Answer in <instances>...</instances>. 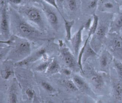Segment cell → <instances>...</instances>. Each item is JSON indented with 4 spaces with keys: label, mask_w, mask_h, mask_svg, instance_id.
Listing matches in <instances>:
<instances>
[{
    "label": "cell",
    "mask_w": 122,
    "mask_h": 103,
    "mask_svg": "<svg viewBox=\"0 0 122 103\" xmlns=\"http://www.w3.org/2000/svg\"><path fill=\"white\" fill-rule=\"evenodd\" d=\"M45 54H46V50L45 48L41 47L32 53H31L28 57L23 60L14 63V66H22L33 63L38 60L42 58Z\"/></svg>",
    "instance_id": "obj_13"
},
{
    "label": "cell",
    "mask_w": 122,
    "mask_h": 103,
    "mask_svg": "<svg viewBox=\"0 0 122 103\" xmlns=\"http://www.w3.org/2000/svg\"><path fill=\"white\" fill-rule=\"evenodd\" d=\"M1 0H0V1H1Z\"/></svg>",
    "instance_id": "obj_42"
},
{
    "label": "cell",
    "mask_w": 122,
    "mask_h": 103,
    "mask_svg": "<svg viewBox=\"0 0 122 103\" xmlns=\"http://www.w3.org/2000/svg\"><path fill=\"white\" fill-rule=\"evenodd\" d=\"M41 85L43 89L49 94L52 95L57 92L55 88L49 82L42 80L41 82Z\"/></svg>",
    "instance_id": "obj_22"
},
{
    "label": "cell",
    "mask_w": 122,
    "mask_h": 103,
    "mask_svg": "<svg viewBox=\"0 0 122 103\" xmlns=\"http://www.w3.org/2000/svg\"><path fill=\"white\" fill-rule=\"evenodd\" d=\"M41 2L43 12L47 21L53 29L55 30H58L59 26V21L56 13L45 2Z\"/></svg>",
    "instance_id": "obj_12"
},
{
    "label": "cell",
    "mask_w": 122,
    "mask_h": 103,
    "mask_svg": "<svg viewBox=\"0 0 122 103\" xmlns=\"http://www.w3.org/2000/svg\"><path fill=\"white\" fill-rule=\"evenodd\" d=\"M10 50L7 55V59L14 63L19 62L28 57L31 53L30 42L24 38L13 35L7 40Z\"/></svg>",
    "instance_id": "obj_3"
},
{
    "label": "cell",
    "mask_w": 122,
    "mask_h": 103,
    "mask_svg": "<svg viewBox=\"0 0 122 103\" xmlns=\"http://www.w3.org/2000/svg\"><path fill=\"white\" fill-rule=\"evenodd\" d=\"M120 6L115 0H99L97 11L115 14L120 10Z\"/></svg>",
    "instance_id": "obj_9"
},
{
    "label": "cell",
    "mask_w": 122,
    "mask_h": 103,
    "mask_svg": "<svg viewBox=\"0 0 122 103\" xmlns=\"http://www.w3.org/2000/svg\"><path fill=\"white\" fill-rule=\"evenodd\" d=\"M19 13L24 18L33 23L40 30L46 28L44 14L41 10L34 6H24L19 9Z\"/></svg>",
    "instance_id": "obj_4"
},
{
    "label": "cell",
    "mask_w": 122,
    "mask_h": 103,
    "mask_svg": "<svg viewBox=\"0 0 122 103\" xmlns=\"http://www.w3.org/2000/svg\"><path fill=\"white\" fill-rule=\"evenodd\" d=\"M98 23L95 32L91 37L90 44L92 47L98 54L104 47L106 37L109 33L113 14L96 11Z\"/></svg>",
    "instance_id": "obj_2"
},
{
    "label": "cell",
    "mask_w": 122,
    "mask_h": 103,
    "mask_svg": "<svg viewBox=\"0 0 122 103\" xmlns=\"http://www.w3.org/2000/svg\"><path fill=\"white\" fill-rule=\"evenodd\" d=\"M67 6L71 12H76L79 9L78 0H66Z\"/></svg>",
    "instance_id": "obj_23"
},
{
    "label": "cell",
    "mask_w": 122,
    "mask_h": 103,
    "mask_svg": "<svg viewBox=\"0 0 122 103\" xmlns=\"http://www.w3.org/2000/svg\"><path fill=\"white\" fill-rule=\"evenodd\" d=\"M5 44H4L3 42H2V41H0V49L3 46V45H4Z\"/></svg>",
    "instance_id": "obj_33"
},
{
    "label": "cell",
    "mask_w": 122,
    "mask_h": 103,
    "mask_svg": "<svg viewBox=\"0 0 122 103\" xmlns=\"http://www.w3.org/2000/svg\"><path fill=\"white\" fill-rule=\"evenodd\" d=\"M110 70L114 72L116 77L122 81V62L120 60L114 57Z\"/></svg>",
    "instance_id": "obj_17"
},
{
    "label": "cell",
    "mask_w": 122,
    "mask_h": 103,
    "mask_svg": "<svg viewBox=\"0 0 122 103\" xmlns=\"http://www.w3.org/2000/svg\"><path fill=\"white\" fill-rule=\"evenodd\" d=\"M122 28V8L119 11L113 15L109 32L120 33Z\"/></svg>",
    "instance_id": "obj_15"
},
{
    "label": "cell",
    "mask_w": 122,
    "mask_h": 103,
    "mask_svg": "<svg viewBox=\"0 0 122 103\" xmlns=\"http://www.w3.org/2000/svg\"><path fill=\"white\" fill-rule=\"evenodd\" d=\"M104 47L114 58L119 59L122 56V37L120 33L109 32L106 37Z\"/></svg>",
    "instance_id": "obj_5"
},
{
    "label": "cell",
    "mask_w": 122,
    "mask_h": 103,
    "mask_svg": "<svg viewBox=\"0 0 122 103\" xmlns=\"http://www.w3.org/2000/svg\"><path fill=\"white\" fill-rule=\"evenodd\" d=\"M45 2H47L48 4H49L50 5H51L52 6H53V7H54L55 8H56L60 12V14L61 15V16H62L61 14V12H60L59 10V8L58 7V6L57 5L56 2V0H44Z\"/></svg>",
    "instance_id": "obj_27"
},
{
    "label": "cell",
    "mask_w": 122,
    "mask_h": 103,
    "mask_svg": "<svg viewBox=\"0 0 122 103\" xmlns=\"http://www.w3.org/2000/svg\"><path fill=\"white\" fill-rule=\"evenodd\" d=\"M0 31L5 39L8 40L10 38V18L5 7L1 10L0 14Z\"/></svg>",
    "instance_id": "obj_10"
},
{
    "label": "cell",
    "mask_w": 122,
    "mask_h": 103,
    "mask_svg": "<svg viewBox=\"0 0 122 103\" xmlns=\"http://www.w3.org/2000/svg\"><path fill=\"white\" fill-rule=\"evenodd\" d=\"M119 5L120 8H122V0H115Z\"/></svg>",
    "instance_id": "obj_32"
},
{
    "label": "cell",
    "mask_w": 122,
    "mask_h": 103,
    "mask_svg": "<svg viewBox=\"0 0 122 103\" xmlns=\"http://www.w3.org/2000/svg\"><path fill=\"white\" fill-rule=\"evenodd\" d=\"M71 76V79L74 82L79 92L89 95H95L94 91L88 81H86L83 77L77 74H72Z\"/></svg>",
    "instance_id": "obj_11"
},
{
    "label": "cell",
    "mask_w": 122,
    "mask_h": 103,
    "mask_svg": "<svg viewBox=\"0 0 122 103\" xmlns=\"http://www.w3.org/2000/svg\"><path fill=\"white\" fill-rule=\"evenodd\" d=\"M96 103H103V102L102 100H98L97 101Z\"/></svg>",
    "instance_id": "obj_35"
},
{
    "label": "cell",
    "mask_w": 122,
    "mask_h": 103,
    "mask_svg": "<svg viewBox=\"0 0 122 103\" xmlns=\"http://www.w3.org/2000/svg\"><path fill=\"white\" fill-rule=\"evenodd\" d=\"M10 1L15 4H19L21 2V0H10Z\"/></svg>",
    "instance_id": "obj_31"
},
{
    "label": "cell",
    "mask_w": 122,
    "mask_h": 103,
    "mask_svg": "<svg viewBox=\"0 0 122 103\" xmlns=\"http://www.w3.org/2000/svg\"></svg>",
    "instance_id": "obj_43"
},
{
    "label": "cell",
    "mask_w": 122,
    "mask_h": 103,
    "mask_svg": "<svg viewBox=\"0 0 122 103\" xmlns=\"http://www.w3.org/2000/svg\"><path fill=\"white\" fill-rule=\"evenodd\" d=\"M10 50V47L1 48L0 49V62L3 60L6 56H7Z\"/></svg>",
    "instance_id": "obj_25"
},
{
    "label": "cell",
    "mask_w": 122,
    "mask_h": 103,
    "mask_svg": "<svg viewBox=\"0 0 122 103\" xmlns=\"http://www.w3.org/2000/svg\"><path fill=\"white\" fill-rule=\"evenodd\" d=\"M0 88H1V83H0Z\"/></svg>",
    "instance_id": "obj_38"
},
{
    "label": "cell",
    "mask_w": 122,
    "mask_h": 103,
    "mask_svg": "<svg viewBox=\"0 0 122 103\" xmlns=\"http://www.w3.org/2000/svg\"><path fill=\"white\" fill-rule=\"evenodd\" d=\"M61 85L69 92L76 93L79 92L73 80L71 79H63L61 80Z\"/></svg>",
    "instance_id": "obj_21"
},
{
    "label": "cell",
    "mask_w": 122,
    "mask_h": 103,
    "mask_svg": "<svg viewBox=\"0 0 122 103\" xmlns=\"http://www.w3.org/2000/svg\"><path fill=\"white\" fill-rule=\"evenodd\" d=\"M31 103H44L43 100L35 94Z\"/></svg>",
    "instance_id": "obj_28"
},
{
    "label": "cell",
    "mask_w": 122,
    "mask_h": 103,
    "mask_svg": "<svg viewBox=\"0 0 122 103\" xmlns=\"http://www.w3.org/2000/svg\"><path fill=\"white\" fill-rule=\"evenodd\" d=\"M50 61H49V60H44L36 66L35 70L39 72H46L50 63Z\"/></svg>",
    "instance_id": "obj_24"
},
{
    "label": "cell",
    "mask_w": 122,
    "mask_h": 103,
    "mask_svg": "<svg viewBox=\"0 0 122 103\" xmlns=\"http://www.w3.org/2000/svg\"><path fill=\"white\" fill-rule=\"evenodd\" d=\"M61 72L62 73V74H63L64 75L66 76H70V75H72V70H71V69L68 67L64 68L62 70L61 69Z\"/></svg>",
    "instance_id": "obj_26"
},
{
    "label": "cell",
    "mask_w": 122,
    "mask_h": 103,
    "mask_svg": "<svg viewBox=\"0 0 122 103\" xmlns=\"http://www.w3.org/2000/svg\"><path fill=\"white\" fill-rule=\"evenodd\" d=\"M2 103H24L19 84L15 78H13L4 96Z\"/></svg>",
    "instance_id": "obj_7"
},
{
    "label": "cell",
    "mask_w": 122,
    "mask_h": 103,
    "mask_svg": "<svg viewBox=\"0 0 122 103\" xmlns=\"http://www.w3.org/2000/svg\"><path fill=\"white\" fill-rule=\"evenodd\" d=\"M61 2H62V1H63L64 0H59Z\"/></svg>",
    "instance_id": "obj_39"
},
{
    "label": "cell",
    "mask_w": 122,
    "mask_h": 103,
    "mask_svg": "<svg viewBox=\"0 0 122 103\" xmlns=\"http://www.w3.org/2000/svg\"><path fill=\"white\" fill-rule=\"evenodd\" d=\"M0 12H1V9L0 8Z\"/></svg>",
    "instance_id": "obj_40"
},
{
    "label": "cell",
    "mask_w": 122,
    "mask_h": 103,
    "mask_svg": "<svg viewBox=\"0 0 122 103\" xmlns=\"http://www.w3.org/2000/svg\"><path fill=\"white\" fill-rule=\"evenodd\" d=\"M112 54L104 47L98 56L94 59L95 69L99 72L109 74L113 59Z\"/></svg>",
    "instance_id": "obj_6"
},
{
    "label": "cell",
    "mask_w": 122,
    "mask_h": 103,
    "mask_svg": "<svg viewBox=\"0 0 122 103\" xmlns=\"http://www.w3.org/2000/svg\"><path fill=\"white\" fill-rule=\"evenodd\" d=\"M24 103H30V102H24Z\"/></svg>",
    "instance_id": "obj_37"
},
{
    "label": "cell",
    "mask_w": 122,
    "mask_h": 103,
    "mask_svg": "<svg viewBox=\"0 0 122 103\" xmlns=\"http://www.w3.org/2000/svg\"><path fill=\"white\" fill-rule=\"evenodd\" d=\"M7 63L6 65H4L0 73V75L1 77L4 80H9L14 75L13 66L10 64Z\"/></svg>",
    "instance_id": "obj_18"
},
{
    "label": "cell",
    "mask_w": 122,
    "mask_h": 103,
    "mask_svg": "<svg viewBox=\"0 0 122 103\" xmlns=\"http://www.w3.org/2000/svg\"><path fill=\"white\" fill-rule=\"evenodd\" d=\"M60 53L62 59L67 67L71 69L72 71H81L77 59H76L74 55L68 47H62Z\"/></svg>",
    "instance_id": "obj_8"
},
{
    "label": "cell",
    "mask_w": 122,
    "mask_h": 103,
    "mask_svg": "<svg viewBox=\"0 0 122 103\" xmlns=\"http://www.w3.org/2000/svg\"><path fill=\"white\" fill-rule=\"evenodd\" d=\"M10 24L14 35L26 39L29 41L44 40L43 33L36 27L27 21L20 14L12 13Z\"/></svg>",
    "instance_id": "obj_1"
},
{
    "label": "cell",
    "mask_w": 122,
    "mask_h": 103,
    "mask_svg": "<svg viewBox=\"0 0 122 103\" xmlns=\"http://www.w3.org/2000/svg\"><path fill=\"white\" fill-rule=\"evenodd\" d=\"M112 85L113 94L117 99L122 98V81L118 78L112 77Z\"/></svg>",
    "instance_id": "obj_16"
},
{
    "label": "cell",
    "mask_w": 122,
    "mask_h": 103,
    "mask_svg": "<svg viewBox=\"0 0 122 103\" xmlns=\"http://www.w3.org/2000/svg\"><path fill=\"white\" fill-rule=\"evenodd\" d=\"M1 1H0V4H1Z\"/></svg>",
    "instance_id": "obj_41"
},
{
    "label": "cell",
    "mask_w": 122,
    "mask_h": 103,
    "mask_svg": "<svg viewBox=\"0 0 122 103\" xmlns=\"http://www.w3.org/2000/svg\"><path fill=\"white\" fill-rule=\"evenodd\" d=\"M120 34L121 36H122V28L121 29V31H120Z\"/></svg>",
    "instance_id": "obj_36"
},
{
    "label": "cell",
    "mask_w": 122,
    "mask_h": 103,
    "mask_svg": "<svg viewBox=\"0 0 122 103\" xmlns=\"http://www.w3.org/2000/svg\"><path fill=\"white\" fill-rule=\"evenodd\" d=\"M84 30V25L82 24L76 33L72 36L70 40L73 54L76 57H78L80 50L81 47L82 42V33Z\"/></svg>",
    "instance_id": "obj_14"
},
{
    "label": "cell",
    "mask_w": 122,
    "mask_h": 103,
    "mask_svg": "<svg viewBox=\"0 0 122 103\" xmlns=\"http://www.w3.org/2000/svg\"><path fill=\"white\" fill-rule=\"evenodd\" d=\"M61 16L64 22V27H65V33H66V38L68 41H70L71 37H72L71 29L74 24H75V20L74 19L69 20L65 19L62 15Z\"/></svg>",
    "instance_id": "obj_20"
},
{
    "label": "cell",
    "mask_w": 122,
    "mask_h": 103,
    "mask_svg": "<svg viewBox=\"0 0 122 103\" xmlns=\"http://www.w3.org/2000/svg\"><path fill=\"white\" fill-rule=\"evenodd\" d=\"M43 102L44 103H62V102L61 103H60V102H57V101H55L53 99H45L44 100H42Z\"/></svg>",
    "instance_id": "obj_29"
},
{
    "label": "cell",
    "mask_w": 122,
    "mask_h": 103,
    "mask_svg": "<svg viewBox=\"0 0 122 103\" xmlns=\"http://www.w3.org/2000/svg\"><path fill=\"white\" fill-rule=\"evenodd\" d=\"M29 1H33V2H39L41 1V0H28Z\"/></svg>",
    "instance_id": "obj_34"
},
{
    "label": "cell",
    "mask_w": 122,
    "mask_h": 103,
    "mask_svg": "<svg viewBox=\"0 0 122 103\" xmlns=\"http://www.w3.org/2000/svg\"><path fill=\"white\" fill-rule=\"evenodd\" d=\"M61 70V68L60 64L57 60L54 58L51 60L45 72L47 75H53L59 73Z\"/></svg>",
    "instance_id": "obj_19"
},
{
    "label": "cell",
    "mask_w": 122,
    "mask_h": 103,
    "mask_svg": "<svg viewBox=\"0 0 122 103\" xmlns=\"http://www.w3.org/2000/svg\"><path fill=\"white\" fill-rule=\"evenodd\" d=\"M62 103H78L76 101L73 99H66L63 101Z\"/></svg>",
    "instance_id": "obj_30"
}]
</instances>
